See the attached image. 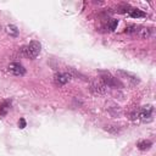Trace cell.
I'll list each match as a JSON object with an SVG mask.
<instances>
[{
	"mask_svg": "<svg viewBox=\"0 0 156 156\" xmlns=\"http://www.w3.org/2000/svg\"><path fill=\"white\" fill-rule=\"evenodd\" d=\"M10 106H11V101H9V100L4 101L0 105V116H5L7 113V111L10 110Z\"/></svg>",
	"mask_w": 156,
	"mask_h": 156,
	"instance_id": "9",
	"label": "cell"
},
{
	"mask_svg": "<svg viewBox=\"0 0 156 156\" xmlns=\"http://www.w3.org/2000/svg\"><path fill=\"white\" fill-rule=\"evenodd\" d=\"M117 74H119V76H121L122 78H124L126 80H128L132 85H135V84L139 83L138 77L134 76V74H132V73H129V72H126V71H117Z\"/></svg>",
	"mask_w": 156,
	"mask_h": 156,
	"instance_id": "6",
	"label": "cell"
},
{
	"mask_svg": "<svg viewBox=\"0 0 156 156\" xmlns=\"http://www.w3.org/2000/svg\"><path fill=\"white\" fill-rule=\"evenodd\" d=\"M101 83H102L105 87H117V85H119V87H121V85H122L117 78H115V77L110 76L108 73H106V74H102V76H101Z\"/></svg>",
	"mask_w": 156,
	"mask_h": 156,
	"instance_id": "5",
	"label": "cell"
},
{
	"mask_svg": "<svg viewBox=\"0 0 156 156\" xmlns=\"http://www.w3.org/2000/svg\"><path fill=\"white\" fill-rule=\"evenodd\" d=\"M117 24H118V21L117 20H111L110 23H108V30H115L116 27H117Z\"/></svg>",
	"mask_w": 156,
	"mask_h": 156,
	"instance_id": "12",
	"label": "cell"
},
{
	"mask_svg": "<svg viewBox=\"0 0 156 156\" xmlns=\"http://www.w3.org/2000/svg\"><path fill=\"white\" fill-rule=\"evenodd\" d=\"M128 15L133 18H143V17H146V13L143 12L141 10H138V9H132V10H127Z\"/></svg>",
	"mask_w": 156,
	"mask_h": 156,
	"instance_id": "7",
	"label": "cell"
},
{
	"mask_svg": "<svg viewBox=\"0 0 156 156\" xmlns=\"http://www.w3.org/2000/svg\"><path fill=\"white\" fill-rule=\"evenodd\" d=\"M151 145H152V143L150 140H141V141L138 143V149H140V150H149L151 147Z\"/></svg>",
	"mask_w": 156,
	"mask_h": 156,
	"instance_id": "10",
	"label": "cell"
},
{
	"mask_svg": "<svg viewBox=\"0 0 156 156\" xmlns=\"http://www.w3.org/2000/svg\"><path fill=\"white\" fill-rule=\"evenodd\" d=\"M40 50H41V45L39 41H35V40L30 41L28 45L23 46V49H22L24 56H27L29 58H35L40 54Z\"/></svg>",
	"mask_w": 156,
	"mask_h": 156,
	"instance_id": "1",
	"label": "cell"
},
{
	"mask_svg": "<svg viewBox=\"0 0 156 156\" xmlns=\"http://www.w3.org/2000/svg\"><path fill=\"white\" fill-rule=\"evenodd\" d=\"M71 80V74L66 72H60L54 76V82L56 85H65Z\"/></svg>",
	"mask_w": 156,
	"mask_h": 156,
	"instance_id": "4",
	"label": "cell"
},
{
	"mask_svg": "<svg viewBox=\"0 0 156 156\" xmlns=\"http://www.w3.org/2000/svg\"><path fill=\"white\" fill-rule=\"evenodd\" d=\"M7 71H9L11 74H13V76H23V74L26 73V68H24L21 63H18V62H12V63H10V65L7 66Z\"/></svg>",
	"mask_w": 156,
	"mask_h": 156,
	"instance_id": "3",
	"label": "cell"
},
{
	"mask_svg": "<svg viewBox=\"0 0 156 156\" xmlns=\"http://www.w3.org/2000/svg\"><path fill=\"white\" fill-rule=\"evenodd\" d=\"M135 116L138 119H140L143 122H151L154 118V107L151 105L143 106L140 110H138Z\"/></svg>",
	"mask_w": 156,
	"mask_h": 156,
	"instance_id": "2",
	"label": "cell"
},
{
	"mask_svg": "<svg viewBox=\"0 0 156 156\" xmlns=\"http://www.w3.org/2000/svg\"><path fill=\"white\" fill-rule=\"evenodd\" d=\"M26 126H27V123H26V119H24V118H20V121H18V127H20L21 129H23Z\"/></svg>",
	"mask_w": 156,
	"mask_h": 156,
	"instance_id": "13",
	"label": "cell"
},
{
	"mask_svg": "<svg viewBox=\"0 0 156 156\" xmlns=\"http://www.w3.org/2000/svg\"><path fill=\"white\" fill-rule=\"evenodd\" d=\"M138 33L140 34V37L147 39V38L154 35V28H141V29L138 30Z\"/></svg>",
	"mask_w": 156,
	"mask_h": 156,
	"instance_id": "8",
	"label": "cell"
},
{
	"mask_svg": "<svg viewBox=\"0 0 156 156\" xmlns=\"http://www.w3.org/2000/svg\"><path fill=\"white\" fill-rule=\"evenodd\" d=\"M6 32H7L10 35H12V37H17V34H18V29H17V27L13 26V24L7 26V27H6Z\"/></svg>",
	"mask_w": 156,
	"mask_h": 156,
	"instance_id": "11",
	"label": "cell"
}]
</instances>
